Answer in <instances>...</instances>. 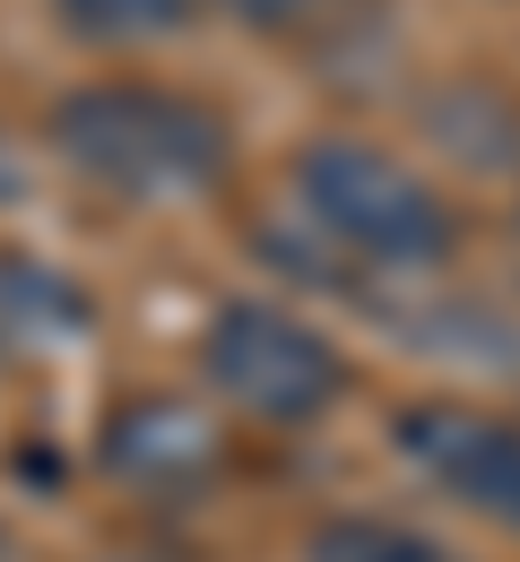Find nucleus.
Instances as JSON below:
<instances>
[{
	"label": "nucleus",
	"mask_w": 520,
	"mask_h": 562,
	"mask_svg": "<svg viewBox=\"0 0 520 562\" xmlns=\"http://www.w3.org/2000/svg\"><path fill=\"white\" fill-rule=\"evenodd\" d=\"M53 147L122 200H200L225 182L234 131L218 104L174 87H78L53 104Z\"/></svg>",
	"instance_id": "1"
},
{
	"label": "nucleus",
	"mask_w": 520,
	"mask_h": 562,
	"mask_svg": "<svg viewBox=\"0 0 520 562\" xmlns=\"http://www.w3.org/2000/svg\"><path fill=\"white\" fill-rule=\"evenodd\" d=\"M296 200L321 243L373 269H434L451 251V209L425 173L365 139H312L296 156Z\"/></svg>",
	"instance_id": "2"
},
{
	"label": "nucleus",
	"mask_w": 520,
	"mask_h": 562,
	"mask_svg": "<svg viewBox=\"0 0 520 562\" xmlns=\"http://www.w3.org/2000/svg\"><path fill=\"white\" fill-rule=\"evenodd\" d=\"M200 372L218 381L225 407L261 424H312L347 398V355L330 347L312 321L261 303V294H234L209 312L200 329Z\"/></svg>",
	"instance_id": "3"
},
{
	"label": "nucleus",
	"mask_w": 520,
	"mask_h": 562,
	"mask_svg": "<svg viewBox=\"0 0 520 562\" xmlns=\"http://www.w3.org/2000/svg\"><path fill=\"white\" fill-rule=\"evenodd\" d=\"M399 450L477 519L520 537V424L477 416V407H408L399 416Z\"/></svg>",
	"instance_id": "4"
},
{
	"label": "nucleus",
	"mask_w": 520,
	"mask_h": 562,
	"mask_svg": "<svg viewBox=\"0 0 520 562\" xmlns=\"http://www.w3.org/2000/svg\"><path fill=\"white\" fill-rule=\"evenodd\" d=\"M96 459H104V476H122V485L148 493V502H200L209 476L225 468V441L200 407L148 390V398H122V407L104 416Z\"/></svg>",
	"instance_id": "5"
},
{
	"label": "nucleus",
	"mask_w": 520,
	"mask_h": 562,
	"mask_svg": "<svg viewBox=\"0 0 520 562\" xmlns=\"http://www.w3.org/2000/svg\"><path fill=\"white\" fill-rule=\"evenodd\" d=\"M70 329H87V294L35 251H0V338L44 347V338H70Z\"/></svg>",
	"instance_id": "6"
},
{
	"label": "nucleus",
	"mask_w": 520,
	"mask_h": 562,
	"mask_svg": "<svg viewBox=\"0 0 520 562\" xmlns=\"http://www.w3.org/2000/svg\"><path fill=\"white\" fill-rule=\"evenodd\" d=\"M303 562H460L443 537L408 528V519H381V510H339L303 537Z\"/></svg>",
	"instance_id": "7"
},
{
	"label": "nucleus",
	"mask_w": 520,
	"mask_h": 562,
	"mask_svg": "<svg viewBox=\"0 0 520 562\" xmlns=\"http://www.w3.org/2000/svg\"><path fill=\"white\" fill-rule=\"evenodd\" d=\"M53 9L87 44H156V35L191 26V0H53Z\"/></svg>",
	"instance_id": "8"
},
{
	"label": "nucleus",
	"mask_w": 520,
	"mask_h": 562,
	"mask_svg": "<svg viewBox=\"0 0 520 562\" xmlns=\"http://www.w3.org/2000/svg\"><path fill=\"white\" fill-rule=\"evenodd\" d=\"M225 18H243V26H303V18H321L330 0H218Z\"/></svg>",
	"instance_id": "9"
},
{
	"label": "nucleus",
	"mask_w": 520,
	"mask_h": 562,
	"mask_svg": "<svg viewBox=\"0 0 520 562\" xmlns=\"http://www.w3.org/2000/svg\"><path fill=\"white\" fill-rule=\"evenodd\" d=\"M26 191V156H18V139L0 131V200H18Z\"/></svg>",
	"instance_id": "10"
},
{
	"label": "nucleus",
	"mask_w": 520,
	"mask_h": 562,
	"mask_svg": "<svg viewBox=\"0 0 520 562\" xmlns=\"http://www.w3.org/2000/svg\"><path fill=\"white\" fill-rule=\"evenodd\" d=\"M96 562H140V554H96Z\"/></svg>",
	"instance_id": "11"
},
{
	"label": "nucleus",
	"mask_w": 520,
	"mask_h": 562,
	"mask_svg": "<svg viewBox=\"0 0 520 562\" xmlns=\"http://www.w3.org/2000/svg\"><path fill=\"white\" fill-rule=\"evenodd\" d=\"M0 554H9V537H0Z\"/></svg>",
	"instance_id": "12"
},
{
	"label": "nucleus",
	"mask_w": 520,
	"mask_h": 562,
	"mask_svg": "<svg viewBox=\"0 0 520 562\" xmlns=\"http://www.w3.org/2000/svg\"><path fill=\"white\" fill-rule=\"evenodd\" d=\"M0 355H9V338H0Z\"/></svg>",
	"instance_id": "13"
}]
</instances>
